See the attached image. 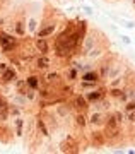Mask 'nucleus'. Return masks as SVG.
<instances>
[{"label":"nucleus","mask_w":135,"mask_h":154,"mask_svg":"<svg viewBox=\"0 0 135 154\" xmlns=\"http://www.w3.org/2000/svg\"><path fill=\"white\" fill-rule=\"evenodd\" d=\"M65 21H67V16L46 0L43 4V11L39 16V26L34 33V38H51L62 29Z\"/></svg>","instance_id":"f257e3e1"},{"label":"nucleus","mask_w":135,"mask_h":154,"mask_svg":"<svg viewBox=\"0 0 135 154\" xmlns=\"http://www.w3.org/2000/svg\"><path fill=\"white\" fill-rule=\"evenodd\" d=\"M106 41H109V38L101 31V29L94 28V26H89V29H87L86 36H84V39H82L81 48H79V53H77V55L86 57L94 46H97V45H101V43H106Z\"/></svg>","instance_id":"f03ea898"},{"label":"nucleus","mask_w":135,"mask_h":154,"mask_svg":"<svg viewBox=\"0 0 135 154\" xmlns=\"http://www.w3.org/2000/svg\"><path fill=\"white\" fill-rule=\"evenodd\" d=\"M21 46V38L16 34L9 33L5 29H0V53L2 55H9L17 51Z\"/></svg>","instance_id":"7ed1b4c3"},{"label":"nucleus","mask_w":135,"mask_h":154,"mask_svg":"<svg viewBox=\"0 0 135 154\" xmlns=\"http://www.w3.org/2000/svg\"><path fill=\"white\" fill-rule=\"evenodd\" d=\"M55 63H57V62H55V58L51 55H39V53H36L34 58H32V62H31V69H29V70L43 74V72L53 69Z\"/></svg>","instance_id":"20e7f679"},{"label":"nucleus","mask_w":135,"mask_h":154,"mask_svg":"<svg viewBox=\"0 0 135 154\" xmlns=\"http://www.w3.org/2000/svg\"><path fill=\"white\" fill-rule=\"evenodd\" d=\"M87 140H89V147H106V137H104L103 128H87Z\"/></svg>","instance_id":"39448f33"},{"label":"nucleus","mask_w":135,"mask_h":154,"mask_svg":"<svg viewBox=\"0 0 135 154\" xmlns=\"http://www.w3.org/2000/svg\"><path fill=\"white\" fill-rule=\"evenodd\" d=\"M69 103H70L74 113H87V111L91 110L89 101L84 98V94L82 93H74L70 98H69Z\"/></svg>","instance_id":"423d86ee"},{"label":"nucleus","mask_w":135,"mask_h":154,"mask_svg":"<svg viewBox=\"0 0 135 154\" xmlns=\"http://www.w3.org/2000/svg\"><path fill=\"white\" fill-rule=\"evenodd\" d=\"M0 142L7 146L16 142V134H14L11 120H0Z\"/></svg>","instance_id":"0eeeda50"},{"label":"nucleus","mask_w":135,"mask_h":154,"mask_svg":"<svg viewBox=\"0 0 135 154\" xmlns=\"http://www.w3.org/2000/svg\"><path fill=\"white\" fill-rule=\"evenodd\" d=\"M106 120V111L99 110H89L87 111V128H103Z\"/></svg>","instance_id":"6e6552de"},{"label":"nucleus","mask_w":135,"mask_h":154,"mask_svg":"<svg viewBox=\"0 0 135 154\" xmlns=\"http://www.w3.org/2000/svg\"><path fill=\"white\" fill-rule=\"evenodd\" d=\"M17 77H21L19 70H17L14 65H9L4 72H0V86L2 88H7V86H12L16 82Z\"/></svg>","instance_id":"1a4fd4ad"},{"label":"nucleus","mask_w":135,"mask_h":154,"mask_svg":"<svg viewBox=\"0 0 135 154\" xmlns=\"http://www.w3.org/2000/svg\"><path fill=\"white\" fill-rule=\"evenodd\" d=\"M60 72H62V77L67 84H75L79 79H81V72L77 70L72 63H67V65L60 67Z\"/></svg>","instance_id":"9d476101"},{"label":"nucleus","mask_w":135,"mask_h":154,"mask_svg":"<svg viewBox=\"0 0 135 154\" xmlns=\"http://www.w3.org/2000/svg\"><path fill=\"white\" fill-rule=\"evenodd\" d=\"M32 46L39 55H51V39L50 38H34Z\"/></svg>","instance_id":"9b49d317"},{"label":"nucleus","mask_w":135,"mask_h":154,"mask_svg":"<svg viewBox=\"0 0 135 154\" xmlns=\"http://www.w3.org/2000/svg\"><path fill=\"white\" fill-rule=\"evenodd\" d=\"M11 123H12V128H14L16 137L17 139L24 137V128H26V113H24V115H19V116L11 118Z\"/></svg>","instance_id":"f8f14e48"},{"label":"nucleus","mask_w":135,"mask_h":154,"mask_svg":"<svg viewBox=\"0 0 135 154\" xmlns=\"http://www.w3.org/2000/svg\"><path fill=\"white\" fill-rule=\"evenodd\" d=\"M79 81H86V82H94V84H104V81L101 79L99 72L96 70V67H91L87 70L81 72V79Z\"/></svg>","instance_id":"ddd939ff"},{"label":"nucleus","mask_w":135,"mask_h":154,"mask_svg":"<svg viewBox=\"0 0 135 154\" xmlns=\"http://www.w3.org/2000/svg\"><path fill=\"white\" fill-rule=\"evenodd\" d=\"M34 125H36V132H38L43 139H50V137H51V132H50V128L46 127L43 116L39 115V113H34Z\"/></svg>","instance_id":"4468645a"},{"label":"nucleus","mask_w":135,"mask_h":154,"mask_svg":"<svg viewBox=\"0 0 135 154\" xmlns=\"http://www.w3.org/2000/svg\"><path fill=\"white\" fill-rule=\"evenodd\" d=\"M38 26H39V16H36V14H27V17H26V29H27V34L34 36V33H36Z\"/></svg>","instance_id":"2eb2a0df"},{"label":"nucleus","mask_w":135,"mask_h":154,"mask_svg":"<svg viewBox=\"0 0 135 154\" xmlns=\"http://www.w3.org/2000/svg\"><path fill=\"white\" fill-rule=\"evenodd\" d=\"M132 5H133V7H135V0H132Z\"/></svg>","instance_id":"dca6fc26"}]
</instances>
